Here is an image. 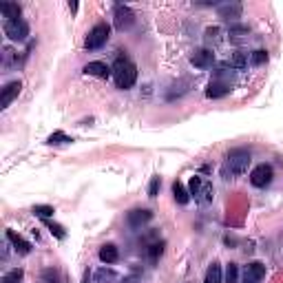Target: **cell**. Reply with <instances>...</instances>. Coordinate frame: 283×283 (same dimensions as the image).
I'll use <instances>...</instances> for the list:
<instances>
[{"label":"cell","mask_w":283,"mask_h":283,"mask_svg":"<svg viewBox=\"0 0 283 283\" xmlns=\"http://www.w3.org/2000/svg\"><path fill=\"white\" fill-rule=\"evenodd\" d=\"M250 153L245 151V148H234V151L228 153L226 162H223L221 166V177L223 179H234L239 177V175H243L245 170L250 166Z\"/></svg>","instance_id":"cell-1"},{"label":"cell","mask_w":283,"mask_h":283,"mask_svg":"<svg viewBox=\"0 0 283 283\" xmlns=\"http://www.w3.org/2000/svg\"><path fill=\"white\" fill-rule=\"evenodd\" d=\"M113 80L117 84V89H131L137 80V67L133 65L126 58H117L113 65Z\"/></svg>","instance_id":"cell-2"},{"label":"cell","mask_w":283,"mask_h":283,"mask_svg":"<svg viewBox=\"0 0 283 283\" xmlns=\"http://www.w3.org/2000/svg\"><path fill=\"white\" fill-rule=\"evenodd\" d=\"M188 193L190 197H195L197 204L206 206L212 201V197H215V188H212L210 181H206L204 177H199V175H193L188 181Z\"/></svg>","instance_id":"cell-3"},{"label":"cell","mask_w":283,"mask_h":283,"mask_svg":"<svg viewBox=\"0 0 283 283\" xmlns=\"http://www.w3.org/2000/svg\"><path fill=\"white\" fill-rule=\"evenodd\" d=\"M109 36H111V27H109V25H106V23L95 25L93 29L89 31L87 40H84V47H87L89 51L100 49V47H104V45H106V40H109Z\"/></svg>","instance_id":"cell-4"},{"label":"cell","mask_w":283,"mask_h":283,"mask_svg":"<svg viewBox=\"0 0 283 283\" xmlns=\"http://www.w3.org/2000/svg\"><path fill=\"white\" fill-rule=\"evenodd\" d=\"M5 34H7V38L23 42V40H27V36H29V25H27L23 18L20 20H5Z\"/></svg>","instance_id":"cell-5"},{"label":"cell","mask_w":283,"mask_h":283,"mask_svg":"<svg viewBox=\"0 0 283 283\" xmlns=\"http://www.w3.org/2000/svg\"><path fill=\"white\" fill-rule=\"evenodd\" d=\"M113 23H115L117 31H126V29H131L133 27V23H135V14H133V9L126 7V5H117Z\"/></svg>","instance_id":"cell-6"},{"label":"cell","mask_w":283,"mask_h":283,"mask_svg":"<svg viewBox=\"0 0 283 283\" xmlns=\"http://www.w3.org/2000/svg\"><path fill=\"white\" fill-rule=\"evenodd\" d=\"M272 181V168L268 164H259V166L252 168V173H250V184L257 186V188H265Z\"/></svg>","instance_id":"cell-7"},{"label":"cell","mask_w":283,"mask_h":283,"mask_svg":"<svg viewBox=\"0 0 283 283\" xmlns=\"http://www.w3.org/2000/svg\"><path fill=\"white\" fill-rule=\"evenodd\" d=\"M190 65L197 67V69H210L215 65V53H212L208 47L204 49H195L193 56H190Z\"/></svg>","instance_id":"cell-8"},{"label":"cell","mask_w":283,"mask_h":283,"mask_svg":"<svg viewBox=\"0 0 283 283\" xmlns=\"http://www.w3.org/2000/svg\"><path fill=\"white\" fill-rule=\"evenodd\" d=\"M153 219V212L148 210V208H133V210L126 215V223H129L131 228H142V226H146L148 221Z\"/></svg>","instance_id":"cell-9"},{"label":"cell","mask_w":283,"mask_h":283,"mask_svg":"<svg viewBox=\"0 0 283 283\" xmlns=\"http://www.w3.org/2000/svg\"><path fill=\"white\" fill-rule=\"evenodd\" d=\"M265 276V265L259 263V261H252V263L245 265L243 272V283H261Z\"/></svg>","instance_id":"cell-10"},{"label":"cell","mask_w":283,"mask_h":283,"mask_svg":"<svg viewBox=\"0 0 283 283\" xmlns=\"http://www.w3.org/2000/svg\"><path fill=\"white\" fill-rule=\"evenodd\" d=\"M20 89H23V82H20V80H14V82H9L7 87L3 89V95H0V109H7V106L12 104L14 100L20 95Z\"/></svg>","instance_id":"cell-11"},{"label":"cell","mask_w":283,"mask_h":283,"mask_svg":"<svg viewBox=\"0 0 283 283\" xmlns=\"http://www.w3.org/2000/svg\"><path fill=\"white\" fill-rule=\"evenodd\" d=\"M217 14H219V18L237 23V20L241 18V14H243V7H241L239 3H226V5H219V7H217Z\"/></svg>","instance_id":"cell-12"},{"label":"cell","mask_w":283,"mask_h":283,"mask_svg":"<svg viewBox=\"0 0 283 283\" xmlns=\"http://www.w3.org/2000/svg\"><path fill=\"white\" fill-rule=\"evenodd\" d=\"M223 40H226V31L221 27H208L204 31V42L208 47H219Z\"/></svg>","instance_id":"cell-13"},{"label":"cell","mask_w":283,"mask_h":283,"mask_svg":"<svg viewBox=\"0 0 283 283\" xmlns=\"http://www.w3.org/2000/svg\"><path fill=\"white\" fill-rule=\"evenodd\" d=\"M230 93V84L228 82H219V80H212L206 89V95L210 100H217V98H223V95Z\"/></svg>","instance_id":"cell-14"},{"label":"cell","mask_w":283,"mask_h":283,"mask_svg":"<svg viewBox=\"0 0 283 283\" xmlns=\"http://www.w3.org/2000/svg\"><path fill=\"white\" fill-rule=\"evenodd\" d=\"M84 73H87V76H95V78L106 80L111 73H113V69H109L104 62H89V65L84 67Z\"/></svg>","instance_id":"cell-15"},{"label":"cell","mask_w":283,"mask_h":283,"mask_svg":"<svg viewBox=\"0 0 283 283\" xmlns=\"http://www.w3.org/2000/svg\"><path fill=\"white\" fill-rule=\"evenodd\" d=\"M7 239L12 241V245H14V250L18 254H29L31 252V243L29 241H25L20 234H16L14 230H7Z\"/></svg>","instance_id":"cell-16"},{"label":"cell","mask_w":283,"mask_h":283,"mask_svg":"<svg viewBox=\"0 0 283 283\" xmlns=\"http://www.w3.org/2000/svg\"><path fill=\"white\" fill-rule=\"evenodd\" d=\"M20 5L18 3H0V14L7 20H20Z\"/></svg>","instance_id":"cell-17"},{"label":"cell","mask_w":283,"mask_h":283,"mask_svg":"<svg viewBox=\"0 0 283 283\" xmlns=\"http://www.w3.org/2000/svg\"><path fill=\"white\" fill-rule=\"evenodd\" d=\"M117 259H120V252H117V248L113 243H104L102 248H100V261H104V263H115Z\"/></svg>","instance_id":"cell-18"},{"label":"cell","mask_w":283,"mask_h":283,"mask_svg":"<svg viewBox=\"0 0 283 283\" xmlns=\"http://www.w3.org/2000/svg\"><path fill=\"white\" fill-rule=\"evenodd\" d=\"M173 195H175V201L181 206H186L190 201V193L184 188V184L181 181H173Z\"/></svg>","instance_id":"cell-19"},{"label":"cell","mask_w":283,"mask_h":283,"mask_svg":"<svg viewBox=\"0 0 283 283\" xmlns=\"http://www.w3.org/2000/svg\"><path fill=\"white\" fill-rule=\"evenodd\" d=\"M228 65H230V69H234V71H243V69L248 67V56L241 51L232 53V56L228 58Z\"/></svg>","instance_id":"cell-20"},{"label":"cell","mask_w":283,"mask_h":283,"mask_svg":"<svg viewBox=\"0 0 283 283\" xmlns=\"http://www.w3.org/2000/svg\"><path fill=\"white\" fill-rule=\"evenodd\" d=\"M204 283H223V274H221V265L217 263H210V268L206 270V279Z\"/></svg>","instance_id":"cell-21"},{"label":"cell","mask_w":283,"mask_h":283,"mask_svg":"<svg viewBox=\"0 0 283 283\" xmlns=\"http://www.w3.org/2000/svg\"><path fill=\"white\" fill-rule=\"evenodd\" d=\"M42 283H67V281H65V276L60 274V270L47 268L45 272H42Z\"/></svg>","instance_id":"cell-22"},{"label":"cell","mask_w":283,"mask_h":283,"mask_svg":"<svg viewBox=\"0 0 283 283\" xmlns=\"http://www.w3.org/2000/svg\"><path fill=\"white\" fill-rule=\"evenodd\" d=\"M71 142H73V137H69L67 133H62V131H56L47 137V144H51V146H60V144H71Z\"/></svg>","instance_id":"cell-23"},{"label":"cell","mask_w":283,"mask_h":283,"mask_svg":"<svg viewBox=\"0 0 283 283\" xmlns=\"http://www.w3.org/2000/svg\"><path fill=\"white\" fill-rule=\"evenodd\" d=\"M16 60H18V53H16L12 47H3V69L5 71H9Z\"/></svg>","instance_id":"cell-24"},{"label":"cell","mask_w":283,"mask_h":283,"mask_svg":"<svg viewBox=\"0 0 283 283\" xmlns=\"http://www.w3.org/2000/svg\"><path fill=\"white\" fill-rule=\"evenodd\" d=\"M265 62H268V51L257 49V51L250 53V65H252V67H263Z\"/></svg>","instance_id":"cell-25"},{"label":"cell","mask_w":283,"mask_h":283,"mask_svg":"<svg viewBox=\"0 0 283 283\" xmlns=\"http://www.w3.org/2000/svg\"><path fill=\"white\" fill-rule=\"evenodd\" d=\"M228 34H230V38H243V36L250 34V27L248 25H239V23H232L230 29H228Z\"/></svg>","instance_id":"cell-26"},{"label":"cell","mask_w":283,"mask_h":283,"mask_svg":"<svg viewBox=\"0 0 283 283\" xmlns=\"http://www.w3.org/2000/svg\"><path fill=\"white\" fill-rule=\"evenodd\" d=\"M23 276H25L23 268H14L12 272H7V274L3 276V283H20L23 281Z\"/></svg>","instance_id":"cell-27"},{"label":"cell","mask_w":283,"mask_h":283,"mask_svg":"<svg viewBox=\"0 0 283 283\" xmlns=\"http://www.w3.org/2000/svg\"><path fill=\"white\" fill-rule=\"evenodd\" d=\"M162 252H164V241H155L148 245V259L151 261H157L162 257Z\"/></svg>","instance_id":"cell-28"},{"label":"cell","mask_w":283,"mask_h":283,"mask_svg":"<svg viewBox=\"0 0 283 283\" xmlns=\"http://www.w3.org/2000/svg\"><path fill=\"white\" fill-rule=\"evenodd\" d=\"M42 221H45V226H47V228H49V230H51V234H56L58 239H65V237H67L65 228H62L60 223H53L51 219H42Z\"/></svg>","instance_id":"cell-29"},{"label":"cell","mask_w":283,"mask_h":283,"mask_svg":"<svg viewBox=\"0 0 283 283\" xmlns=\"http://www.w3.org/2000/svg\"><path fill=\"white\" fill-rule=\"evenodd\" d=\"M115 276H117V274H115L113 270L102 268V270H98V272H95V283H106V281H113Z\"/></svg>","instance_id":"cell-30"},{"label":"cell","mask_w":283,"mask_h":283,"mask_svg":"<svg viewBox=\"0 0 283 283\" xmlns=\"http://www.w3.org/2000/svg\"><path fill=\"white\" fill-rule=\"evenodd\" d=\"M53 212H56L53 206H34V215L40 219H49V217H53Z\"/></svg>","instance_id":"cell-31"},{"label":"cell","mask_w":283,"mask_h":283,"mask_svg":"<svg viewBox=\"0 0 283 283\" xmlns=\"http://www.w3.org/2000/svg\"><path fill=\"white\" fill-rule=\"evenodd\" d=\"M237 279H239V268L234 263H230L226 268V283H237Z\"/></svg>","instance_id":"cell-32"},{"label":"cell","mask_w":283,"mask_h":283,"mask_svg":"<svg viewBox=\"0 0 283 283\" xmlns=\"http://www.w3.org/2000/svg\"><path fill=\"white\" fill-rule=\"evenodd\" d=\"M159 177H153L151 179V186H148V197H157V193H159Z\"/></svg>","instance_id":"cell-33"},{"label":"cell","mask_w":283,"mask_h":283,"mask_svg":"<svg viewBox=\"0 0 283 283\" xmlns=\"http://www.w3.org/2000/svg\"><path fill=\"white\" fill-rule=\"evenodd\" d=\"M91 281V272L87 270V272H84V276H82V283H89Z\"/></svg>","instance_id":"cell-34"},{"label":"cell","mask_w":283,"mask_h":283,"mask_svg":"<svg viewBox=\"0 0 283 283\" xmlns=\"http://www.w3.org/2000/svg\"><path fill=\"white\" fill-rule=\"evenodd\" d=\"M69 9H71V12L76 14V12H78V3H71V5H69Z\"/></svg>","instance_id":"cell-35"},{"label":"cell","mask_w":283,"mask_h":283,"mask_svg":"<svg viewBox=\"0 0 283 283\" xmlns=\"http://www.w3.org/2000/svg\"><path fill=\"white\" fill-rule=\"evenodd\" d=\"M124 283H137V279H135V276H129V279H126Z\"/></svg>","instance_id":"cell-36"}]
</instances>
